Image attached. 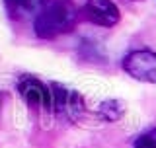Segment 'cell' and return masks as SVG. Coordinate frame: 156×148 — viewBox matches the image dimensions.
I'll return each mask as SVG.
<instances>
[{"instance_id": "obj_1", "label": "cell", "mask_w": 156, "mask_h": 148, "mask_svg": "<svg viewBox=\"0 0 156 148\" xmlns=\"http://www.w3.org/2000/svg\"><path fill=\"white\" fill-rule=\"evenodd\" d=\"M80 19V8L72 0H51L33 18V31L39 39H57L70 33Z\"/></svg>"}, {"instance_id": "obj_2", "label": "cell", "mask_w": 156, "mask_h": 148, "mask_svg": "<svg viewBox=\"0 0 156 148\" xmlns=\"http://www.w3.org/2000/svg\"><path fill=\"white\" fill-rule=\"evenodd\" d=\"M18 93L22 100L29 103L31 107H37L41 111L51 113L53 109V82H43L37 76L23 74L18 78Z\"/></svg>"}, {"instance_id": "obj_3", "label": "cell", "mask_w": 156, "mask_h": 148, "mask_svg": "<svg viewBox=\"0 0 156 148\" xmlns=\"http://www.w3.org/2000/svg\"><path fill=\"white\" fill-rule=\"evenodd\" d=\"M86 101L80 92L74 88H66L62 84L53 82V109L51 113L57 117H62L66 121H76L84 115Z\"/></svg>"}, {"instance_id": "obj_4", "label": "cell", "mask_w": 156, "mask_h": 148, "mask_svg": "<svg viewBox=\"0 0 156 148\" xmlns=\"http://www.w3.org/2000/svg\"><path fill=\"white\" fill-rule=\"evenodd\" d=\"M123 70L131 78L144 84H156V51L139 49L123 58Z\"/></svg>"}, {"instance_id": "obj_5", "label": "cell", "mask_w": 156, "mask_h": 148, "mask_svg": "<svg viewBox=\"0 0 156 148\" xmlns=\"http://www.w3.org/2000/svg\"><path fill=\"white\" fill-rule=\"evenodd\" d=\"M80 18L100 27H113L119 23L121 12L113 0H88L80 8Z\"/></svg>"}, {"instance_id": "obj_6", "label": "cell", "mask_w": 156, "mask_h": 148, "mask_svg": "<svg viewBox=\"0 0 156 148\" xmlns=\"http://www.w3.org/2000/svg\"><path fill=\"white\" fill-rule=\"evenodd\" d=\"M6 10L14 19H27L35 18L51 0H4Z\"/></svg>"}, {"instance_id": "obj_7", "label": "cell", "mask_w": 156, "mask_h": 148, "mask_svg": "<svg viewBox=\"0 0 156 148\" xmlns=\"http://www.w3.org/2000/svg\"><path fill=\"white\" fill-rule=\"evenodd\" d=\"M123 113H125V105H123V101H117V100H107V101H101L98 105V115L104 121H109V123L121 119Z\"/></svg>"}, {"instance_id": "obj_8", "label": "cell", "mask_w": 156, "mask_h": 148, "mask_svg": "<svg viewBox=\"0 0 156 148\" xmlns=\"http://www.w3.org/2000/svg\"><path fill=\"white\" fill-rule=\"evenodd\" d=\"M135 148H156V127L150 131H144L143 135L136 136Z\"/></svg>"}]
</instances>
